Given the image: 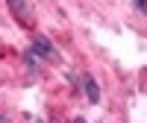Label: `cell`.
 <instances>
[{
	"label": "cell",
	"instance_id": "obj_5",
	"mask_svg": "<svg viewBox=\"0 0 147 123\" xmlns=\"http://www.w3.org/2000/svg\"><path fill=\"white\" fill-rule=\"evenodd\" d=\"M24 61H27L30 68H35V65H38V61H35V56H32V53H24Z\"/></svg>",
	"mask_w": 147,
	"mask_h": 123
},
{
	"label": "cell",
	"instance_id": "obj_2",
	"mask_svg": "<svg viewBox=\"0 0 147 123\" xmlns=\"http://www.w3.org/2000/svg\"><path fill=\"white\" fill-rule=\"evenodd\" d=\"M30 53H35L38 59H47V61H56L59 53H56V47L44 38V35H32V44H30Z\"/></svg>",
	"mask_w": 147,
	"mask_h": 123
},
{
	"label": "cell",
	"instance_id": "obj_6",
	"mask_svg": "<svg viewBox=\"0 0 147 123\" xmlns=\"http://www.w3.org/2000/svg\"><path fill=\"white\" fill-rule=\"evenodd\" d=\"M0 123H12V120H9V117H6L3 112H0Z\"/></svg>",
	"mask_w": 147,
	"mask_h": 123
},
{
	"label": "cell",
	"instance_id": "obj_3",
	"mask_svg": "<svg viewBox=\"0 0 147 123\" xmlns=\"http://www.w3.org/2000/svg\"><path fill=\"white\" fill-rule=\"evenodd\" d=\"M82 91L88 97V103H100V85H97V79L88 76V73L82 76Z\"/></svg>",
	"mask_w": 147,
	"mask_h": 123
},
{
	"label": "cell",
	"instance_id": "obj_4",
	"mask_svg": "<svg viewBox=\"0 0 147 123\" xmlns=\"http://www.w3.org/2000/svg\"><path fill=\"white\" fill-rule=\"evenodd\" d=\"M132 6H136L141 15H147V0H132Z\"/></svg>",
	"mask_w": 147,
	"mask_h": 123
},
{
	"label": "cell",
	"instance_id": "obj_1",
	"mask_svg": "<svg viewBox=\"0 0 147 123\" xmlns=\"http://www.w3.org/2000/svg\"><path fill=\"white\" fill-rule=\"evenodd\" d=\"M6 6H9L12 18H15L21 27H27V29H32V27H35V15H32V9H30L27 0H6Z\"/></svg>",
	"mask_w": 147,
	"mask_h": 123
},
{
	"label": "cell",
	"instance_id": "obj_7",
	"mask_svg": "<svg viewBox=\"0 0 147 123\" xmlns=\"http://www.w3.org/2000/svg\"><path fill=\"white\" fill-rule=\"evenodd\" d=\"M74 123H88V120H85V117H77V120H74Z\"/></svg>",
	"mask_w": 147,
	"mask_h": 123
}]
</instances>
